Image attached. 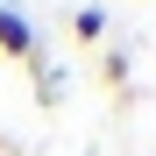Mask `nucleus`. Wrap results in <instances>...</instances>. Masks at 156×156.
<instances>
[{
	"label": "nucleus",
	"mask_w": 156,
	"mask_h": 156,
	"mask_svg": "<svg viewBox=\"0 0 156 156\" xmlns=\"http://www.w3.org/2000/svg\"><path fill=\"white\" fill-rule=\"evenodd\" d=\"M0 57H14V64H29V57H36V29H29L14 7H0Z\"/></svg>",
	"instance_id": "nucleus-1"
},
{
	"label": "nucleus",
	"mask_w": 156,
	"mask_h": 156,
	"mask_svg": "<svg viewBox=\"0 0 156 156\" xmlns=\"http://www.w3.org/2000/svg\"><path fill=\"white\" fill-rule=\"evenodd\" d=\"M71 36L85 43V50H92L99 36H107V14H99V7H78V21H71Z\"/></svg>",
	"instance_id": "nucleus-2"
},
{
	"label": "nucleus",
	"mask_w": 156,
	"mask_h": 156,
	"mask_svg": "<svg viewBox=\"0 0 156 156\" xmlns=\"http://www.w3.org/2000/svg\"><path fill=\"white\" fill-rule=\"evenodd\" d=\"M99 78H107V85H114V92L128 85V57H121V50H107V57H99Z\"/></svg>",
	"instance_id": "nucleus-3"
}]
</instances>
